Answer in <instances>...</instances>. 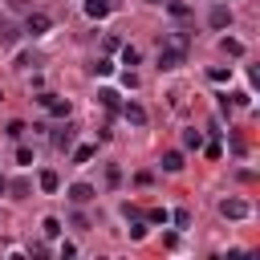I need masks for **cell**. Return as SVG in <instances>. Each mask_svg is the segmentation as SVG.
I'll list each match as a JSON object with an SVG mask.
<instances>
[{
  "label": "cell",
  "mask_w": 260,
  "mask_h": 260,
  "mask_svg": "<svg viewBox=\"0 0 260 260\" xmlns=\"http://www.w3.org/2000/svg\"><path fill=\"white\" fill-rule=\"evenodd\" d=\"M187 61V32H171L158 49V69H179Z\"/></svg>",
  "instance_id": "6da1fadb"
},
{
  "label": "cell",
  "mask_w": 260,
  "mask_h": 260,
  "mask_svg": "<svg viewBox=\"0 0 260 260\" xmlns=\"http://www.w3.org/2000/svg\"><path fill=\"white\" fill-rule=\"evenodd\" d=\"M37 102H41L49 114H57V118H69V110H73V106H69V98H57V93H41Z\"/></svg>",
  "instance_id": "7a4b0ae2"
},
{
  "label": "cell",
  "mask_w": 260,
  "mask_h": 260,
  "mask_svg": "<svg viewBox=\"0 0 260 260\" xmlns=\"http://www.w3.org/2000/svg\"><path fill=\"white\" fill-rule=\"evenodd\" d=\"M49 28H53V20H49L45 12H32V16L24 20V32H28V37H45Z\"/></svg>",
  "instance_id": "3957f363"
},
{
  "label": "cell",
  "mask_w": 260,
  "mask_h": 260,
  "mask_svg": "<svg viewBox=\"0 0 260 260\" xmlns=\"http://www.w3.org/2000/svg\"><path fill=\"white\" fill-rule=\"evenodd\" d=\"M219 215L223 219H244L248 215V203L244 199H219Z\"/></svg>",
  "instance_id": "277c9868"
},
{
  "label": "cell",
  "mask_w": 260,
  "mask_h": 260,
  "mask_svg": "<svg viewBox=\"0 0 260 260\" xmlns=\"http://www.w3.org/2000/svg\"><path fill=\"white\" fill-rule=\"evenodd\" d=\"M81 8H85V16H89V20H102V16H110V12H114V0H85Z\"/></svg>",
  "instance_id": "5b68a950"
},
{
  "label": "cell",
  "mask_w": 260,
  "mask_h": 260,
  "mask_svg": "<svg viewBox=\"0 0 260 260\" xmlns=\"http://www.w3.org/2000/svg\"><path fill=\"white\" fill-rule=\"evenodd\" d=\"M65 195H69V199H73V203L81 207V203H89V199H93V187H89V183H73V187H69Z\"/></svg>",
  "instance_id": "8992f818"
},
{
  "label": "cell",
  "mask_w": 260,
  "mask_h": 260,
  "mask_svg": "<svg viewBox=\"0 0 260 260\" xmlns=\"http://www.w3.org/2000/svg\"><path fill=\"white\" fill-rule=\"evenodd\" d=\"M207 20H211V28H228V24H232V8H223V4H215Z\"/></svg>",
  "instance_id": "52a82bcc"
},
{
  "label": "cell",
  "mask_w": 260,
  "mask_h": 260,
  "mask_svg": "<svg viewBox=\"0 0 260 260\" xmlns=\"http://www.w3.org/2000/svg\"><path fill=\"white\" fill-rule=\"evenodd\" d=\"M122 114H126V122H134V126H146V110H142L138 102H126V106H122Z\"/></svg>",
  "instance_id": "ba28073f"
},
{
  "label": "cell",
  "mask_w": 260,
  "mask_h": 260,
  "mask_svg": "<svg viewBox=\"0 0 260 260\" xmlns=\"http://www.w3.org/2000/svg\"><path fill=\"white\" fill-rule=\"evenodd\" d=\"M167 12H171L175 20H187V16H191V8H187L183 0H167Z\"/></svg>",
  "instance_id": "9c48e42d"
},
{
  "label": "cell",
  "mask_w": 260,
  "mask_h": 260,
  "mask_svg": "<svg viewBox=\"0 0 260 260\" xmlns=\"http://www.w3.org/2000/svg\"><path fill=\"white\" fill-rule=\"evenodd\" d=\"M183 146H187V150H199V146H203V134H199L195 126H191V130H183Z\"/></svg>",
  "instance_id": "30bf717a"
},
{
  "label": "cell",
  "mask_w": 260,
  "mask_h": 260,
  "mask_svg": "<svg viewBox=\"0 0 260 260\" xmlns=\"http://www.w3.org/2000/svg\"><path fill=\"white\" fill-rule=\"evenodd\" d=\"M162 171H183V154L179 150H167L162 154Z\"/></svg>",
  "instance_id": "8fae6325"
},
{
  "label": "cell",
  "mask_w": 260,
  "mask_h": 260,
  "mask_svg": "<svg viewBox=\"0 0 260 260\" xmlns=\"http://www.w3.org/2000/svg\"><path fill=\"white\" fill-rule=\"evenodd\" d=\"M37 183H41V191H57V187H61L57 171H41V179H37Z\"/></svg>",
  "instance_id": "7c38bea8"
},
{
  "label": "cell",
  "mask_w": 260,
  "mask_h": 260,
  "mask_svg": "<svg viewBox=\"0 0 260 260\" xmlns=\"http://www.w3.org/2000/svg\"><path fill=\"white\" fill-rule=\"evenodd\" d=\"M219 49H223L228 57H240V53H244V45H240L236 37H223V41H219Z\"/></svg>",
  "instance_id": "4fadbf2b"
},
{
  "label": "cell",
  "mask_w": 260,
  "mask_h": 260,
  "mask_svg": "<svg viewBox=\"0 0 260 260\" xmlns=\"http://www.w3.org/2000/svg\"><path fill=\"white\" fill-rule=\"evenodd\" d=\"M171 223H175V228H191V211H187V207L171 211Z\"/></svg>",
  "instance_id": "5bb4252c"
},
{
  "label": "cell",
  "mask_w": 260,
  "mask_h": 260,
  "mask_svg": "<svg viewBox=\"0 0 260 260\" xmlns=\"http://www.w3.org/2000/svg\"><path fill=\"white\" fill-rule=\"evenodd\" d=\"M41 232H45L49 240H57V236H61V219H53V215H49V219L41 223Z\"/></svg>",
  "instance_id": "9a60e30c"
},
{
  "label": "cell",
  "mask_w": 260,
  "mask_h": 260,
  "mask_svg": "<svg viewBox=\"0 0 260 260\" xmlns=\"http://www.w3.org/2000/svg\"><path fill=\"white\" fill-rule=\"evenodd\" d=\"M53 142H57V150H69V146H73V130L65 126V130H61V134H57Z\"/></svg>",
  "instance_id": "2e32d148"
},
{
  "label": "cell",
  "mask_w": 260,
  "mask_h": 260,
  "mask_svg": "<svg viewBox=\"0 0 260 260\" xmlns=\"http://www.w3.org/2000/svg\"><path fill=\"white\" fill-rule=\"evenodd\" d=\"M146 219H150V223H167V219H171V211H167V207H150V211H146Z\"/></svg>",
  "instance_id": "e0dca14e"
},
{
  "label": "cell",
  "mask_w": 260,
  "mask_h": 260,
  "mask_svg": "<svg viewBox=\"0 0 260 260\" xmlns=\"http://www.w3.org/2000/svg\"><path fill=\"white\" fill-rule=\"evenodd\" d=\"M98 98H102V106H106V110H118V93H114V89H102Z\"/></svg>",
  "instance_id": "ac0fdd59"
},
{
  "label": "cell",
  "mask_w": 260,
  "mask_h": 260,
  "mask_svg": "<svg viewBox=\"0 0 260 260\" xmlns=\"http://www.w3.org/2000/svg\"><path fill=\"white\" fill-rule=\"evenodd\" d=\"M122 65H138V49H134V45L122 49Z\"/></svg>",
  "instance_id": "d6986e66"
},
{
  "label": "cell",
  "mask_w": 260,
  "mask_h": 260,
  "mask_svg": "<svg viewBox=\"0 0 260 260\" xmlns=\"http://www.w3.org/2000/svg\"><path fill=\"white\" fill-rule=\"evenodd\" d=\"M89 158H93V146H77L73 150V162H89Z\"/></svg>",
  "instance_id": "ffe728a7"
},
{
  "label": "cell",
  "mask_w": 260,
  "mask_h": 260,
  "mask_svg": "<svg viewBox=\"0 0 260 260\" xmlns=\"http://www.w3.org/2000/svg\"><path fill=\"white\" fill-rule=\"evenodd\" d=\"M93 73H98V77H110V73H114V61H98Z\"/></svg>",
  "instance_id": "44dd1931"
},
{
  "label": "cell",
  "mask_w": 260,
  "mask_h": 260,
  "mask_svg": "<svg viewBox=\"0 0 260 260\" xmlns=\"http://www.w3.org/2000/svg\"><path fill=\"white\" fill-rule=\"evenodd\" d=\"M146 236V228H142V219H130V240H142Z\"/></svg>",
  "instance_id": "7402d4cb"
},
{
  "label": "cell",
  "mask_w": 260,
  "mask_h": 260,
  "mask_svg": "<svg viewBox=\"0 0 260 260\" xmlns=\"http://www.w3.org/2000/svg\"><path fill=\"white\" fill-rule=\"evenodd\" d=\"M228 77H232V69H223V65H215V69H211V81H228Z\"/></svg>",
  "instance_id": "603a6c76"
},
{
  "label": "cell",
  "mask_w": 260,
  "mask_h": 260,
  "mask_svg": "<svg viewBox=\"0 0 260 260\" xmlns=\"http://www.w3.org/2000/svg\"><path fill=\"white\" fill-rule=\"evenodd\" d=\"M16 162H20V167H28V162H32V150H28V146H20V150H16Z\"/></svg>",
  "instance_id": "cb8c5ba5"
},
{
  "label": "cell",
  "mask_w": 260,
  "mask_h": 260,
  "mask_svg": "<svg viewBox=\"0 0 260 260\" xmlns=\"http://www.w3.org/2000/svg\"><path fill=\"white\" fill-rule=\"evenodd\" d=\"M24 134V122H8V138H20Z\"/></svg>",
  "instance_id": "d4e9b609"
},
{
  "label": "cell",
  "mask_w": 260,
  "mask_h": 260,
  "mask_svg": "<svg viewBox=\"0 0 260 260\" xmlns=\"http://www.w3.org/2000/svg\"><path fill=\"white\" fill-rule=\"evenodd\" d=\"M69 256H77V244H69V240H65V244H61V260H69Z\"/></svg>",
  "instance_id": "484cf974"
},
{
  "label": "cell",
  "mask_w": 260,
  "mask_h": 260,
  "mask_svg": "<svg viewBox=\"0 0 260 260\" xmlns=\"http://www.w3.org/2000/svg\"><path fill=\"white\" fill-rule=\"evenodd\" d=\"M146 4H162V0H146Z\"/></svg>",
  "instance_id": "4316f807"
},
{
  "label": "cell",
  "mask_w": 260,
  "mask_h": 260,
  "mask_svg": "<svg viewBox=\"0 0 260 260\" xmlns=\"http://www.w3.org/2000/svg\"><path fill=\"white\" fill-rule=\"evenodd\" d=\"M0 98H4V93H0Z\"/></svg>",
  "instance_id": "83f0119b"
}]
</instances>
